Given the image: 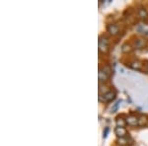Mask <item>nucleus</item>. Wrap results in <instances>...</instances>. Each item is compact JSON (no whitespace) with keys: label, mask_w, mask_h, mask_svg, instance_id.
I'll use <instances>...</instances> for the list:
<instances>
[{"label":"nucleus","mask_w":148,"mask_h":146,"mask_svg":"<svg viewBox=\"0 0 148 146\" xmlns=\"http://www.w3.org/2000/svg\"><path fill=\"white\" fill-rule=\"evenodd\" d=\"M116 126H121V127H125V124H126V121L125 119H123L121 118H118L116 119Z\"/></svg>","instance_id":"9"},{"label":"nucleus","mask_w":148,"mask_h":146,"mask_svg":"<svg viewBox=\"0 0 148 146\" xmlns=\"http://www.w3.org/2000/svg\"><path fill=\"white\" fill-rule=\"evenodd\" d=\"M119 31H120V29H119V27L116 25H114V24H112V25L108 26V32L111 35H113V36L118 35Z\"/></svg>","instance_id":"6"},{"label":"nucleus","mask_w":148,"mask_h":146,"mask_svg":"<svg viewBox=\"0 0 148 146\" xmlns=\"http://www.w3.org/2000/svg\"><path fill=\"white\" fill-rule=\"evenodd\" d=\"M146 72H148V64L146 65Z\"/></svg>","instance_id":"16"},{"label":"nucleus","mask_w":148,"mask_h":146,"mask_svg":"<svg viewBox=\"0 0 148 146\" xmlns=\"http://www.w3.org/2000/svg\"><path fill=\"white\" fill-rule=\"evenodd\" d=\"M130 67L132 69H135V70H140L142 67V64H141V62H139V61H133V62H131V63H130Z\"/></svg>","instance_id":"7"},{"label":"nucleus","mask_w":148,"mask_h":146,"mask_svg":"<svg viewBox=\"0 0 148 146\" xmlns=\"http://www.w3.org/2000/svg\"><path fill=\"white\" fill-rule=\"evenodd\" d=\"M114 97H116V94H114V92H112V91H110V92L106 93V94L104 95V98L99 97V100L103 102H111L114 99Z\"/></svg>","instance_id":"4"},{"label":"nucleus","mask_w":148,"mask_h":146,"mask_svg":"<svg viewBox=\"0 0 148 146\" xmlns=\"http://www.w3.org/2000/svg\"><path fill=\"white\" fill-rule=\"evenodd\" d=\"M143 45H144V42H143V40H135V42H134V47H136V49H141L143 47Z\"/></svg>","instance_id":"10"},{"label":"nucleus","mask_w":148,"mask_h":146,"mask_svg":"<svg viewBox=\"0 0 148 146\" xmlns=\"http://www.w3.org/2000/svg\"><path fill=\"white\" fill-rule=\"evenodd\" d=\"M118 143L120 145H125L126 143H127V139H126L125 137H123V138H121V139H119Z\"/></svg>","instance_id":"12"},{"label":"nucleus","mask_w":148,"mask_h":146,"mask_svg":"<svg viewBox=\"0 0 148 146\" xmlns=\"http://www.w3.org/2000/svg\"><path fill=\"white\" fill-rule=\"evenodd\" d=\"M120 105H121V101H118V102L116 103V104L114 105L113 109H112V112H116V110L119 109V107H120Z\"/></svg>","instance_id":"13"},{"label":"nucleus","mask_w":148,"mask_h":146,"mask_svg":"<svg viewBox=\"0 0 148 146\" xmlns=\"http://www.w3.org/2000/svg\"><path fill=\"white\" fill-rule=\"evenodd\" d=\"M99 51L103 53L109 51V40L106 37H101L99 39Z\"/></svg>","instance_id":"2"},{"label":"nucleus","mask_w":148,"mask_h":146,"mask_svg":"<svg viewBox=\"0 0 148 146\" xmlns=\"http://www.w3.org/2000/svg\"><path fill=\"white\" fill-rule=\"evenodd\" d=\"M147 123V119L146 118L142 117V118L139 119V125H143V124H146Z\"/></svg>","instance_id":"14"},{"label":"nucleus","mask_w":148,"mask_h":146,"mask_svg":"<svg viewBox=\"0 0 148 146\" xmlns=\"http://www.w3.org/2000/svg\"><path fill=\"white\" fill-rule=\"evenodd\" d=\"M111 67L110 66H105L103 69H100L99 71V80L100 81H106L111 75Z\"/></svg>","instance_id":"1"},{"label":"nucleus","mask_w":148,"mask_h":146,"mask_svg":"<svg viewBox=\"0 0 148 146\" xmlns=\"http://www.w3.org/2000/svg\"><path fill=\"white\" fill-rule=\"evenodd\" d=\"M114 132L118 135V137H121V138L125 137V135L127 134L126 129L125 127H121V126H116V129H114Z\"/></svg>","instance_id":"5"},{"label":"nucleus","mask_w":148,"mask_h":146,"mask_svg":"<svg viewBox=\"0 0 148 146\" xmlns=\"http://www.w3.org/2000/svg\"><path fill=\"white\" fill-rule=\"evenodd\" d=\"M125 121H126V123H127L128 125H131V126L139 125V119H138L135 116H132V114L128 116L127 118H126Z\"/></svg>","instance_id":"3"},{"label":"nucleus","mask_w":148,"mask_h":146,"mask_svg":"<svg viewBox=\"0 0 148 146\" xmlns=\"http://www.w3.org/2000/svg\"><path fill=\"white\" fill-rule=\"evenodd\" d=\"M109 131H110V128L109 127H106L104 130V138H107V136L109 134Z\"/></svg>","instance_id":"15"},{"label":"nucleus","mask_w":148,"mask_h":146,"mask_svg":"<svg viewBox=\"0 0 148 146\" xmlns=\"http://www.w3.org/2000/svg\"><path fill=\"white\" fill-rule=\"evenodd\" d=\"M121 51H123V52H130L131 51V47L130 45H123V47H121Z\"/></svg>","instance_id":"11"},{"label":"nucleus","mask_w":148,"mask_h":146,"mask_svg":"<svg viewBox=\"0 0 148 146\" xmlns=\"http://www.w3.org/2000/svg\"><path fill=\"white\" fill-rule=\"evenodd\" d=\"M138 15H139V17L142 18V19H145V18L148 17L147 11L145 10V9L143 8V7H140V8L138 9Z\"/></svg>","instance_id":"8"}]
</instances>
